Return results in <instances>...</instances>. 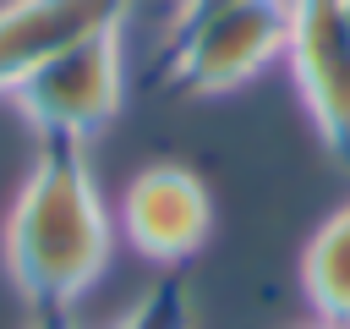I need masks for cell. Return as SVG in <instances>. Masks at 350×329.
I'll list each match as a JSON object with an SVG mask.
<instances>
[{"label": "cell", "instance_id": "obj_9", "mask_svg": "<svg viewBox=\"0 0 350 329\" xmlns=\"http://www.w3.org/2000/svg\"><path fill=\"white\" fill-rule=\"evenodd\" d=\"M27 329H71V318H66V313H38Z\"/></svg>", "mask_w": 350, "mask_h": 329}, {"label": "cell", "instance_id": "obj_12", "mask_svg": "<svg viewBox=\"0 0 350 329\" xmlns=\"http://www.w3.org/2000/svg\"><path fill=\"white\" fill-rule=\"evenodd\" d=\"M170 329H180V324H170Z\"/></svg>", "mask_w": 350, "mask_h": 329}, {"label": "cell", "instance_id": "obj_8", "mask_svg": "<svg viewBox=\"0 0 350 329\" xmlns=\"http://www.w3.org/2000/svg\"><path fill=\"white\" fill-rule=\"evenodd\" d=\"M219 5H230V0H175V11H170V22H164V33L175 38L180 27H191L197 16H208V11H219Z\"/></svg>", "mask_w": 350, "mask_h": 329}, {"label": "cell", "instance_id": "obj_5", "mask_svg": "<svg viewBox=\"0 0 350 329\" xmlns=\"http://www.w3.org/2000/svg\"><path fill=\"white\" fill-rule=\"evenodd\" d=\"M120 230L126 241L153 258V263H180L191 252H202L208 230H213V197L202 186L197 170L186 164H148L126 181L120 192Z\"/></svg>", "mask_w": 350, "mask_h": 329}, {"label": "cell", "instance_id": "obj_4", "mask_svg": "<svg viewBox=\"0 0 350 329\" xmlns=\"http://www.w3.org/2000/svg\"><path fill=\"white\" fill-rule=\"evenodd\" d=\"M284 60L323 148L350 164V27L339 0H290Z\"/></svg>", "mask_w": 350, "mask_h": 329}, {"label": "cell", "instance_id": "obj_3", "mask_svg": "<svg viewBox=\"0 0 350 329\" xmlns=\"http://www.w3.org/2000/svg\"><path fill=\"white\" fill-rule=\"evenodd\" d=\"M11 104L33 121L38 137L88 143L98 126H109L120 115V104H126V33H120V22L88 33L82 44L44 60L11 93Z\"/></svg>", "mask_w": 350, "mask_h": 329}, {"label": "cell", "instance_id": "obj_10", "mask_svg": "<svg viewBox=\"0 0 350 329\" xmlns=\"http://www.w3.org/2000/svg\"><path fill=\"white\" fill-rule=\"evenodd\" d=\"M295 329H350V324H328V318H317V324H295Z\"/></svg>", "mask_w": 350, "mask_h": 329}, {"label": "cell", "instance_id": "obj_6", "mask_svg": "<svg viewBox=\"0 0 350 329\" xmlns=\"http://www.w3.org/2000/svg\"><path fill=\"white\" fill-rule=\"evenodd\" d=\"M131 0H5L0 5V99H11L44 60L98 27L126 22Z\"/></svg>", "mask_w": 350, "mask_h": 329}, {"label": "cell", "instance_id": "obj_7", "mask_svg": "<svg viewBox=\"0 0 350 329\" xmlns=\"http://www.w3.org/2000/svg\"><path fill=\"white\" fill-rule=\"evenodd\" d=\"M301 285L328 324H350V208H334L301 258Z\"/></svg>", "mask_w": 350, "mask_h": 329}, {"label": "cell", "instance_id": "obj_2", "mask_svg": "<svg viewBox=\"0 0 350 329\" xmlns=\"http://www.w3.org/2000/svg\"><path fill=\"white\" fill-rule=\"evenodd\" d=\"M290 44V0H230L164 44L159 82L170 93L213 99L252 82Z\"/></svg>", "mask_w": 350, "mask_h": 329}, {"label": "cell", "instance_id": "obj_1", "mask_svg": "<svg viewBox=\"0 0 350 329\" xmlns=\"http://www.w3.org/2000/svg\"><path fill=\"white\" fill-rule=\"evenodd\" d=\"M115 225L77 137H38L5 214V274L33 313H66L109 263Z\"/></svg>", "mask_w": 350, "mask_h": 329}, {"label": "cell", "instance_id": "obj_11", "mask_svg": "<svg viewBox=\"0 0 350 329\" xmlns=\"http://www.w3.org/2000/svg\"><path fill=\"white\" fill-rule=\"evenodd\" d=\"M339 11H345V27H350V0H339Z\"/></svg>", "mask_w": 350, "mask_h": 329}]
</instances>
